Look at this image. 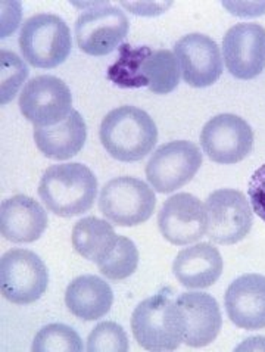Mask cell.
I'll return each mask as SVG.
<instances>
[{"instance_id": "obj_14", "label": "cell", "mask_w": 265, "mask_h": 352, "mask_svg": "<svg viewBox=\"0 0 265 352\" xmlns=\"http://www.w3.org/2000/svg\"><path fill=\"white\" fill-rule=\"evenodd\" d=\"M222 55L233 77H258L265 67V28L252 23L233 25L222 38Z\"/></svg>"}, {"instance_id": "obj_18", "label": "cell", "mask_w": 265, "mask_h": 352, "mask_svg": "<svg viewBox=\"0 0 265 352\" xmlns=\"http://www.w3.org/2000/svg\"><path fill=\"white\" fill-rule=\"evenodd\" d=\"M47 214L36 199L15 195L0 206V232L12 243L38 241L47 229Z\"/></svg>"}, {"instance_id": "obj_4", "label": "cell", "mask_w": 265, "mask_h": 352, "mask_svg": "<svg viewBox=\"0 0 265 352\" xmlns=\"http://www.w3.org/2000/svg\"><path fill=\"white\" fill-rule=\"evenodd\" d=\"M136 342L148 351H176L183 342L181 316L176 301L161 292L141 301L131 316Z\"/></svg>"}, {"instance_id": "obj_20", "label": "cell", "mask_w": 265, "mask_h": 352, "mask_svg": "<svg viewBox=\"0 0 265 352\" xmlns=\"http://www.w3.org/2000/svg\"><path fill=\"white\" fill-rule=\"evenodd\" d=\"M87 139L84 118L77 111L52 127H34V142L46 158L67 161L83 149Z\"/></svg>"}, {"instance_id": "obj_7", "label": "cell", "mask_w": 265, "mask_h": 352, "mask_svg": "<svg viewBox=\"0 0 265 352\" xmlns=\"http://www.w3.org/2000/svg\"><path fill=\"white\" fill-rule=\"evenodd\" d=\"M49 285L42 258L28 250H11L0 260V289L9 302L28 305L38 301Z\"/></svg>"}, {"instance_id": "obj_19", "label": "cell", "mask_w": 265, "mask_h": 352, "mask_svg": "<svg viewBox=\"0 0 265 352\" xmlns=\"http://www.w3.org/2000/svg\"><path fill=\"white\" fill-rule=\"evenodd\" d=\"M222 267V256L218 248L202 242L181 250L172 264V272L181 286L207 289L221 277Z\"/></svg>"}, {"instance_id": "obj_25", "label": "cell", "mask_w": 265, "mask_h": 352, "mask_svg": "<svg viewBox=\"0 0 265 352\" xmlns=\"http://www.w3.org/2000/svg\"><path fill=\"white\" fill-rule=\"evenodd\" d=\"M0 95L2 105H6L23 86L28 76V68L21 58L9 50L0 52Z\"/></svg>"}, {"instance_id": "obj_8", "label": "cell", "mask_w": 265, "mask_h": 352, "mask_svg": "<svg viewBox=\"0 0 265 352\" xmlns=\"http://www.w3.org/2000/svg\"><path fill=\"white\" fill-rule=\"evenodd\" d=\"M202 165V152L196 143L176 140L162 144L145 168L148 182L159 193H171L186 186Z\"/></svg>"}, {"instance_id": "obj_2", "label": "cell", "mask_w": 265, "mask_h": 352, "mask_svg": "<svg viewBox=\"0 0 265 352\" xmlns=\"http://www.w3.org/2000/svg\"><path fill=\"white\" fill-rule=\"evenodd\" d=\"M96 195V175L78 162L52 165L43 173L38 184V196L46 208L65 219L87 212Z\"/></svg>"}, {"instance_id": "obj_3", "label": "cell", "mask_w": 265, "mask_h": 352, "mask_svg": "<svg viewBox=\"0 0 265 352\" xmlns=\"http://www.w3.org/2000/svg\"><path fill=\"white\" fill-rule=\"evenodd\" d=\"M99 138L112 158L136 162L155 148L158 129L146 111L127 105L106 113L100 122Z\"/></svg>"}, {"instance_id": "obj_5", "label": "cell", "mask_w": 265, "mask_h": 352, "mask_svg": "<svg viewBox=\"0 0 265 352\" xmlns=\"http://www.w3.org/2000/svg\"><path fill=\"white\" fill-rule=\"evenodd\" d=\"M19 47L30 65L52 69L68 59L73 38L62 18L54 14H37L24 23Z\"/></svg>"}, {"instance_id": "obj_23", "label": "cell", "mask_w": 265, "mask_h": 352, "mask_svg": "<svg viewBox=\"0 0 265 352\" xmlns=\"http://www.w3.org/2000/svg\"><path fill=\"white\" fill-rule=\"evenodd\" d=\"M137 267L139 250L135 242L121 234H118L117 245L106 256V260L97 264L100 274L111 280H124L137 270Z\"/></svg>"}, {"instance_id": "obj_9", "label": "cell", "mask_w": 265, "mask_h": 352, "mask_svg": "<svg viewBox=\"0 0 265 352\" xmlns=\"http://www.w3.org/2000/svg\"><path fill=\"white\" fill-rule=\"evenodd\" d=\"M128 30V18L119 8L95 5L77 19V46L90 56H106L124 41Z\"/></svg>"}, {"instance_id": "obj_16", "label": "cell", "mask_w": 265, "mask_h": 352, "mask_svg": "<svg viewBox=\"0 0 265 352\" xmlns=\"http://www.w3.org/2000/svg\"><path fill=\"white\" fill-rule=\"evenodd\" d=\"M176 304L181 316L183 342L202 348L217 339L222 317L216 298L203 292H187L177 296Z\"/></svg>"}, {"instance_id": "obj_12", "label": "cell", "mask_w": 265, "mask_h": 352, "mask_svg": "<svg viewBox=\"0 0 265 352\" xmlns=\"http://www.w3.org/2000/svg\"><path fill=\"white\" fill-rule=\"evenodd\" d=\"M200 146L214 162L238 164L253 149V130L239 116L220 113L203 126Z\"/></svg>"}, {"instance_id": "obj_6", "label": "cell", "mask_w": 265, "mask_h": 352, "mask_svg": "<svg viewBox=\"0 0 265 352\" xmlns=\"http://www.w3.org/2000/svg\"><path fill=\"white\" fill-rule=\"evenodd\" d=\"M157 206V196L148 183L136 177H117L100 192L99 210L115 226L132 227L148 221Z\"/></svg>"}, {"instance_id": "obj_10", "label": "cell", "mask_w": 265, "mask_h": 352, "mask_svg": "<svg viewBox=\"0 0 265 352\" xmlns=\"http://www.w3.org/2000/svg\"><path fill=\"white\" fill-rule=\"evenodd\" d=\"M19 109L34 127H52L73 111V95L60 78L38 76L24 86L19 95Z\"/></svg>"}, {"instance_id": "obj_1", "label": "cell", "mask_w": 265, "mask_h": 352, "mask_svg": "<svg viewBox=\"0 0 265 352\" xmlns=\"http://www.w3.org/2000/svg\"><path fill=\"white\" fill-rule=\"evenodd\" d=\"M178 60L167 49L121 46L119 56L108 68V78L122 89L148 87L158 95L174 91L180 82Z\"/></svg>"}, {"instance_id": "obj_27", "label": "cell", "mask_w": 265, "mask_h": 352, "mask_svg": "<svg viewBox=\"0 0 265 352\" xmlns=\"http://www.w3.org/2000/svg\"><path fill=\"white\" fill-rule=\"evenodd\" d=\"M248 195L253 212L265 221V164L252 174L248 184Z\"/></svg>"}, {"instance_id": "obj_15", "label": "cell", "mask_w": 265, "mask_h": 352, "mask_svg": "<svg viewBox=\"0 0 265 352\" xmlns=\"http://www.w3.org/2000/svg\"><path fill=\"white\" fill-rule=\"evenodd\" d=\"M180 71L189 86L203 89L216 85L222 74V59L218 45L211 37L192 33L174 45Z\"/></svg>"}, {"instance_id": "obj_11", "label": "cell", "mask_w": 265, "mask_h": 352, "mask_svg": "<svg viewBox=\"0 0 265 352\" xmlns=\"http://www.w3.org/2000/svg\"><path fill=\"white\" fill-rule=\"evenodd\" d=\"M208 237L218 245H234L246 237L253 224L251 205L240 190L218 189L207 199Z\"/></svg>"}, {"instance_id": "obj_21", "label": "cell", "mask_w": 265, "mask_h": 352, "mask_svg": "<svg viewBox=\"0 0 265 352\" xmlns=\"http://www.w3.org/2000/svg\"><path fill=\"white\" fill-rule=\"evenodd\" d=\"M112 304H114L112 289L99 276H80L67 287L65 305L69 313L86 322H95L106 316Z\"/></svg>"}, {"instance_id": "obj_26", "label": "cell", "mask_w": 265, "mask_h": 352, "mask_svg": "<svg viewBox=\"0 0 265 352\" xmlns=\"http://www.w3.org/2000/svg\"><path fill=\"white\" fill-rule=\"evenodd\" d=\"M128 349L127 333L114 322H102L91 330L87 339L90 352H127Z\"/></svg>"}, {"instance_id": "obj_24", "label": "cell", "mask_w": 265, "mask_h": 352, "mask_svg": "<svg viewBox=\"0 0 265 352\" xmlns=\"http://www.w3.org/2000/svg\"><path fill=\"white\" fill-rule=\"evenodd\" d=\"M33 352H81L83 340L67 324H47L40 329L33 340Z\"/></svg>"}, {"instance_id": "obj_17", "label": "cell", "mask_w": 265, "mask_h": 352, "mask_svg": "<svg viewBox=\"0 0 265 352\" xmlns=\"http://www.w3.org/2000/svg\"><path fill=\"white\" fill-rule=\"evenodd\" d=\"M224 305L233 324L244 330L265 329V276L243 274L230 283Z\"/></svg>"}, {"instance_id": "obj_22", "label": "cell", "mask_w": 265, "mask_h": 352, "mask_svg": "<svg viewBox=\"0 0 265 352\" xmlns=\"http://www.w3.org/2000/svg\"><path fill=\"white\" fill-rule=\"evenodd\" d=\"M71 239L77 254L97 265L106 260L114 250L118 234L108 221L96 217H86L76 223Z\"/></svg>"}, {"instance_id": "obj_13", "label": "cell", "mask_w": 265, "mask_h": 352, "mask_svg": "<svg viewBox=\"0 0 265 352\" xmlns=\"http://www.w3.org/2000/svg\"><path fill=\"white\" fill-rule=\"evenodd\" d=\"M158 226L164 239L172 245L195 243L208 232L207 206L192 193L172 195L162 205Z\"/></svg>"}]
</instances>
